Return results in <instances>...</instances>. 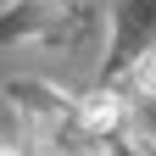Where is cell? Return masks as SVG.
Listing matches in <instances>:
<instances>
[{
    "label": "cell",
    "mask_w": 156,
    "mask_h": 156,
    "mask_svg": "<svg viewBox=\"0 0 156 156\" xmlns=\"http://www.w3.org/2000/svg\"><path fill=\"white\" fill-rule=\"evenodd\" d=\"M50 156H112V140H101V134H89V128H78V106H73V123H62L45 140Z\"/></svg>",
    "instance_id": "3"
},
{
    "label": "cell",
    "mask_w": 156,
    "mask_h": 156,
    "mask_svg": "<svg viewBox=\"0 0 156 156\" xmlns=\"http://www.w3.org/2000/svg\"><path fill=\"white\" fill-rule=\"evenodd\" d=\"M123 112H128V95H112V89H95L78 101V128L101 134V140H112L117 128H123Z\"/></svg>",
    "instance_id": "1"
},
{
    "label": "cell",
    "mask_w": 156,
    "mask_h": 156,
    "mask_svg": "<svg viewBox=\"0 0 156 156\" xmlns=\"http://www.w3.org/2000/svg\"><path fill=\"white\" fill-rule=\"evenodd\" d=\"M0 156H17V151H0Z\"/></svg>",
    "instance_id": "5"
},
{
    "label": "cell",
    "mask_w": 156,
    "mask_h": 156,
    "mask_svg": "<svg viewBox=\"0 0 156 156\" xmlns=\"http://www.w3.org/2000/svg\"><path fill=\"white\" fill-rule=\"evenodd\" d=\"M123 134H128L140 151H151V156H156V89L134 84V95H128V112H123Z\"/></svg>",
    "instance_id": "2"
},
{
    "label": "cell",
    "mask_w": 156,
    "mask_h": 156,
    "mask_svg": "<svg viewBox=\"0 0 156 156\" xmlns=\"http://www.w3.org/2000/svg\"><path fill=\"white\" fill-rule=\"evenodd\" d=\"M45 6H62V0H45Z\"/></svg>",
    "instance_id": "4"
}]
</instances>
